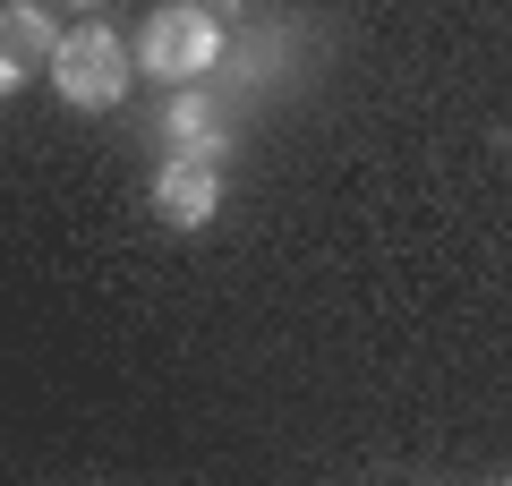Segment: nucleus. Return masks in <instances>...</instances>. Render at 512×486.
<instances>
[{"label": "nucleus", "mask_w": 512, "mask_h": 486, "mask_svg": "<svg viewBox=\"0 0 512 486\" xmlns=\"http://www.w3.org/2000/svg\"><path fill=\"white\" fill-rule=\"evenodd\" d=\"M214 205H222V154L180 145V154L163 162V180H154V214H163L171 231H205Z\"/></svg>", "instance_id": "7ed1b4c3"}, {"label": "nucleus", "mask_w": 512, "mask_h": 486, "mask_svg": "<svg viewBox=\"0 0 512 486\" xmlns=\"http://www.w3.org/2000/svg\"><path fill=\"white\" fill-rule=\"evenodd\" d=\"M137 60H146L163 86H188V77H205V69L222 60V18H214V9H188V0H171V9H154V18H146Z\"/></svg>", "instance_id": "f257e3e1"}, {"label": "nucleus", "mask_w": 512, "mask_h": 486, "mask_svg": "<svg viewBox=\"0 0 512 486\" xmlns=\"http://www.w3.org/2000/svg\"><path fill=\"white\" fill-rule=\"evenodd\" d=\"M171 137H180V145H205V154H222V137H214V120H205L197 94H188V103H171Z\"/></svg>", "instance_id": "39448f33"}, {"label": "nucleus", "mask_w": 512, "mask_h": 486, "mask_svg": "<svg viewBox=\"0 0 512 486\" xmlns=\"http://www.w3.org/2000/svg\"><path fill=\"white\" fill-rule=\"evenodd\" d=\"M128 69H137V60H128L120 35H103V26H69V35H60V52H52V86L69 94L77 111L120 103V94H128Z\"/></svg>", "instance_id": "f03ea898"}, {"label": "nucleus", "mask_w": 512, "mask_h": 486, "mask_svg": "<svg viewBox=\"0 0 512 486\" xmlns=\"http://www.w3.org/2000/svg\"><path fill=\"white\" fill-rule=\"evenodd\" d=\"M52 52H60V35L35 0H0V94H18Z\"/></svg>", "instance_id": "20e7f679"}, {"label": "nucleus", "mask_w": 512, "mask_h": 486, "mask_svg": "<svg viewBox=\"0 0 512 486\" xmlns=\"http://www.w3.org/2000/svg\"><path fill=\"white\" fill-rule=\"evenodd\" d=\"M60 9H94V0H60Z\"/></svg>", "instance_id": "423d86ee"}]
</instances>
